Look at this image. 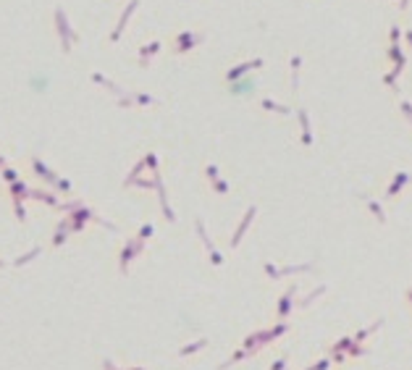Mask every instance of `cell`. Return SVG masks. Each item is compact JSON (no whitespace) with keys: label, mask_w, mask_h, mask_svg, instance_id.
Returning <instances> with one entry per match:
<instances>
[{"label":"cell","mask_w":412,"mask_h":370,"mask_svg":"<svg viewBox=\"0 0 412 370\" xmlns=\"http://www.w3.org/2000/svg\"><path fill=\"white\" fill-rule=\"evenodd\" d=\"M55 27H58V34H61V48H63V53H68L71 50V40H76V34L71 32V27H68L66 14H63L61 6L55 8Z\"/></svg>","instance_id":"obj_1"},{"label":"cell","mask_w":412,"mask_h":370,"mask_svg":"<svg viewBox=\"0 0 412 370\" xmlns=\"http://www.w3.org/2000/svg\"><path fill=\"white\" fill-rule=\"evenodd\" d=\"M32 168H34V173H37L42 181H48L50 187H58V176H55V173H53L48 166H45L40 158H32Z\"/></svg>","instance_id":"obj_2"},{"label":"cell","mask_w":412,"mask_h":370,"mask_svg":"<svg viewBox=\"0 0 412 370\" xmlns=\"http://www.w3.org/2000/svg\"><path fill=\"white\" fill-rule=\"evenodd\" d=\"M68 231H71V218H66V221L58 223V228H55V236H53V247H61V244H63V239H66Z\"/></svg>","instance_id":"obj_3"},{"label":"cell","mask_w":412,"mask_h":370,"mask_svg":"<svg viewBox=\"0 0 412 370\" xmlns=\"http://www.w3.org/2000/svg\"><path fill=\"white\" fill-rule=\"evenodd\" d=\"M134 6H136V0H131V6L126 8V14L121 16V21H118V29H113V34H110V40H118V34H121V29H123V24H126V19H129V14L134 11Z\"/></svg>","instance_id":"obj_4"},{"label":"cell","mask_w":412,"mask_h":370,"mask_svg":"<svg viewBox=\"0 0 412 370\" xmlns=\"http://www.w3.org/2000/svg\"><path fill=\"white\" fill-rule=\"evenodd\" d=\"M40 252H42L40 247H34L32 252H27V255H21V258H16V260H14V265H19V268H21V265H27L29 260H34V258H37V255H40Z\"/></svg>","instance_id":"obj_5"},{"label":"cell","mask_w":412,"mask_h":370,"mask_svg":"<svg viewBox=\"0 0 412 370\" xmlns=\"http://www.w3.org/2000/svg\"><path fill=\"white\" fill-rule=\"evenodd\" d=\"M158 48H160V45H158V42H153V45H145V48L140 50V55H142V66H147V58H150Z\"/></svg>","instance_id":"obj_6"},{"label":"cell","mask_w":412,"mask_h":370,"mask_svg":"<svg viewBox=\"0 0 412 370\" xmlns=\"http://www.w3.org/2000/svg\"><path fill=\"white\" fill-rule=\"evenodd\" d=\"M3 181H8V187H11V184H16V181H19V173H16L14 168L3 166Z\"/></svg>","instance_id":"obj_7"},{"label":"cell","mask_w":412,"mask_h":370,"mask_svg":"<svg viewBox=\"0 0 412 370\" xmlns=\"http://www.w3.org/2000/svg\"><path fill=\"white\" fill-rule=\"evenodd\" d=\"M55 189H63V192H68V189H71V184H68L66 179H58V187H55Z\"/></svg>","instance_id":"obj_8"},{"label":"cell","mask_w":412,"mask_h":370,"mask_svg":"<svg viewBox=\"0 0 412 370\" xmlns=\"http://www.w3.org/2000/svg\"><path fill=\"white\" fill-rule=\"evenodd\" d=\"M6 166V160H3V155H0V168H3Z\"/></svg>","instance_id":"obj_9"},{"label":"cell","mask_w":412,"mask_h":370,"mask_svg":"<svg viewBox=\"0 0 412 370\" xmlns=\"http://www.w3.org/2000/svg\"><path fill=\"white\" fill-rule=\"evenodd\" d=\"M0 268H6V263H3V260H0Z\"/></svg>","instance_id":"obj_10"}]
</instances>
